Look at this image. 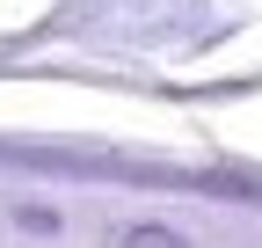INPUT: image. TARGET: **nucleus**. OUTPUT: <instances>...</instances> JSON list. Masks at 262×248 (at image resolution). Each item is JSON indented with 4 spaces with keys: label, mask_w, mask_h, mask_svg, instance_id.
<instances>
[{
    "label": "nucleus",
    "mask_w": 262,
    "mask_h": 248,
    "mask_svg": "<svg viewBox=\"0 0 262 248\" xmlns=\"http://www.w3.org/2000/svg\"><path fill=\"white\" fill-rule=\"evenodd\" d=\"M15 226H22V234H44V241H51V234H58V212H51V204H15Z\"/></svg>",
    "instance_id": "obj_3"
},
{
    "label": "nucleus",
    "mask_w": 262,
    "mask_h": 248,
    "mask_svg": "<svg viewBox=\"0 0 262 248\" xmlns=\"http://www.w3.org/2000/svg\"><path fill=\"white\" fill-rule=\"evenodd\" d=\"M124 248H189V234H175L168 219H139V226L124 234Z\"/></svg>",
    "instance_id": "obj_2"
},
{
    "label": "nucleus",
    "mask_w": 262,
    "mask_h": 248,
    "mask_svg": "<svg viewBox=\"0 0 262 248\" xmlns=\"http://www.w3.org/2000/svg\"><path fill=\"white\" fill-rule=\"evenodd\" d=\"M175 8H182V0H102L88 22H95V29H110V37H146V29H160Z\"/></svg>",
    "instance_id": "obj_1"
}]
</instances>
